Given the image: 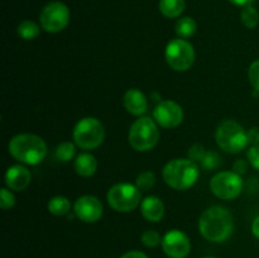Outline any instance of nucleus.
<instances>
[{
	"label": "nucleus",
	"instance_id": "f257e3e1",
	"mask_svg": "<svg viewBox=\"0 0 259 258\" xmlns=\"http://www.w3.org/2000/svg\"><path fill=\"white\" fill-rule=\"evenodd\" d=\"M233 217L225 207L211 206L205 210L199 220V229L205 239L214 243L227 240L233 232Z\"/></svg>",
	"mask_w": 259,
	"mask_h": 258
},
{
	"label": "nucleus",
	"instance_id": "f03ea898",
	"mask_svg": "<svg viewBox=\"0 0 259 258\" xmlns=\"http://www.w3.org/2000/svg\"><path fill=\"white\" fill-rule=\"evenodd\" d=\"M9 153L17 161L33 166L45 159L47 154V144L35 134H17L9 143Z\"/></svg>",
	"mask_w": 259,
	"mask_h": 258
},
{
	"label": "nucleus",
	"instance_id": "7ed1b4c3",
	"mask_svg": "<svg viewBox=\"0 0 259 258\" xmlns=\"http://www.w3.org/2000/svg\"><path fill=\"white\" fill-rule=\"evenodd\" d=\"M199 167L190 158H176L169 161L163 168V180L175 190H187L196 184Z\"/></svg>",
	"mask_w": 259,
	"mask_h": 258
},
{
	"label": "nucleus",
	"instance_id": "20e7f679",
	"mask_svg": "<svg viewBox=\"0 0 259 258\" xmlns=\"http://www.w3.org/2000/svg\"><path fill=\"white\" fill-rule=\"evenodd\" d=\"M128 139L129 144L136 151L146 152L154 148L159 139V131L156 120L147 116L137 119L129 129Z\"/></svg>",
	"mask_w": 259,
	"mask_h": 258
},
{
	"label": "nucleus",
	"instance_id": "39448f33",
	"mask_svg": "<svg viewBox=\"0 0 259 258\" xmlns=\"http://www.w3.org/2000/svg\"><path fill=\"white\" fill-rule=\"evenodd\" d=\"M217 143L228 153H239L249 144L247 132L234 120H224L215 133Z\"/></svg>",
	"mask_w": 259,
	"mask_h": 258
},
{
	"label": "nucleus",
	"instance_id": "423d86ee",
	"mask_svg": "<svg viewBox=\"0 0 259 258\" xmlns=\"http://www.w3.org/2000/svg\"><path fill=\"white\" fill-rule=\"evenodd\" d=\"M105 138V129L96 118H83L76 124L73 129V139L76 146L82 149H95L103 143Z\"/></svg>",
	"mask_w": 259,
	"mask_h": 258
},
{
	"label": "nucleus",
	"instance_id": "0eeeda50",
	"mask_svg": "<svg viewBox=\"0 0 259 258\" xmlns=\"http://www.w3.org/2000/svg\"><path fill=\"white\" fill-rule=\"evenodd\" d=\"M141 190L136 185L121 182L109 190L108 202L115 211H133L141 202Z\"/></svg>",
	"mask_w": 259,
	"mask_h": 258
},
{
	"label": "nucleus",
	"instance_id": "6e6552de",
	"mask_svg": "<svg viewBox=\"0 0 259 258\" xmlns=\"http://www.w3.org/2000/svg\"><path fill=\"white\" fill-rule=\"evenodd\" d=\"M164 57L171 68L176 71H187L195 62V50L191 43L177 38L167 45Z\"/></svg>",
	"mask_w": 259,
	"mask_h": 258
},
{
	"label": "nucleus",
	"instance_id": "1a4fd4ad",
	"mask_svg": "<svg viewBox=\"0 0 259 258\" xmlns=\"http://www.w3.org/2000/svg\"><path fill=\"white\" fill-rule=\"evenodd\" d=\"M212 194L223 200L235 199L243 190V181L240 175L234 171H224L215 175L210 181Z\"/></svg>",
	"mask_w": 259,
	"mask_h": 258
},
{
	"label": "nucleus",
	"instance_id": "9d476101",
	"mask_svg": "<svg viewBox=\"0 0 259 258\" xmlns=\"http://www.w3.org/2000/svg\"><path fill=\"white\" fill-rule=\"evenodd\" d=\"M40 25L50 33H57L65 29L70 22V9L61 2H52L46 5L39 15Z\"/></svg>",
	"mask_w": 259,
	"mask_h": 258
},
{
	"label": "nucleus",
	"instance_id": "9b49d317",
	"mask_svg": "<svg viewBox=\"0 0 259 258\" xmlns=\"http://www.w3.org/2000/svg\"><path fill=\"white\" fill-rule=\"evenodd\" d=\"M153 118L163 128H176L184 120V110L172 100H162L153 110Z\"/></svg>",
	"mask_w": 259,
	"mask_h": 258
},
{
	"label": "nucleus",
	"instance_id": "f8f14e48",
	"mask_svg": "<svg viewBox=\"0 0 259 258\" xmlns=\"http://www.w3.org/2000/svg\"><path fill=\"white\" fill-rule=\"evenodd\" d=\"M163 252L171 258H186L191 250L189 237L180 230H169L162 238Z\"/></svg>",
	"mask_w": 259,
	"mask_h": 258
},
{
	"label": "nucleus",
	"instance_id": "ddd939ff",
	"mask_svg": "<svg viewBox=\"0 0 259 258\" xmlns=\"http://www.w3.org/2000/svg\"><path fill=\"white\" fill-rule=\"evenodd\" d=\"M75 215L85 223H95L103 215V204L93 195H83L76 200L73 205Z\"/></svg>",
	"mask_w": 259,
	"mask_h": 258
},
{
	"label": "nucleus",
	"instance_id": "4468645a",
	"mask_svg": "<svg viewBox=\"0 0 259 258\" xmlns=\"http://www.w3.org/2000/svg\"><path fill=\"white\" fill-rule=\"evenodd\" d=\"M30 179H32V175H30L29 169L19 166V164L9 167L5 174V182H7L8 187L14 191H23L24 189H27L28 185L30 184Z\"/></svg>",
	"mask_w": 259,
	"mask_h": 258
},
{
	"label": "nucleus",
	"instance_id": "2eb2a0df",
	"mask_svg": "<svg viewBox=\"0 0 259 258\" xmlns=\"http://www.w3.org/2000/svg\"><path fill=\"white\" fill-rule=\"evenodd\" d=\"M123 104L126 111L133 115H142L146 113L147 108H148V103H147L144 94L137 89H131L126 91L123 98Z\"/></svg>",
	"mask_w": 259,
	"mask_h": 258
},
{
	"label": "nucleus",
	"instance_id": "dca6fc26",
	"mask_svg": "<svg viewBox=\"0 0 259 258\" xmlns=\"http://www.w3.org/2000/svg\"><path fill=\"white\" fill-rule=\"evenodd\" d=\"M141 212L148 222H159L163 218L164 205L157 196H148L142 201Z\"/></svg>",
	"mask_w": 259,
	"mask_h": 258
},
{
	"label": "nucleus",
	"instance_id": "f3484780",
	"mask_svg": "<svg viewBox=\"0 0 259 258\" xmlns=\"http://www.w3.org/2000/svg\"><path fill=\"white\" fill-rule=\"evenodd\" d=\"M98 169V161L90 153L78 154L75 161V171L82 177H90Z\"/></svg>",
	"mask_w": 259,
	"mask_h": 258
},
{
	"label": "nucleus",
	"instance_id": "a211bd4d",
	"mask_svg": "<svg viewBox=\"0 0 259 258\" xmlns=\"http://www.w3.org/2000/svg\"><path fill=\"white\" fill-rule=\"evenodd\" d=\"M159 10L167 18H176L185 10V0H161Z\"/></svg>",
	"mask_w": 259,
	"mask_h": 258
},
{
	"label": "nucleus",
	"instance_id": "6ab92c4d",
	"mask_svg": "<svg viewBox=\"0 0 259 258\" xmlns=\"http://www.w3.org/2000/svg\"><path fill=\"white\" fill-rule=\"evenodd\" d=\"M71 209V202L65 196H55L48 201V210L56 217L66 215Z\"/></svg>",
	"mask_w": 259,
	"mask_h": 258
},
{
	"label": "nucleus",
	"instance_id": "aec40b11",
	"mask_svg": "<svg viewBox=\"0 0 259 258\" xmlns=\"http://www.w3.org/2000/svg\"><path fill=\"white\" fill-rule=\"evenodd\" d=\"M196 22H195L192 18L190 17H184L176 23V27H175V30H176V34L179 35L180 38H190L195 34L196 32Z\"/></svg>",
	"mask_w": 259,
	"mask_h": 258
},
{
	"label": "nucleus",
	"instance_id": "412c9836",
	"mask_svg": "<svg viewBox=\"0 0 259 258\" xmlns=\"http://www.w3.org/2000/svg\"><path fill=\"white\" fill-rule=\"evenodd\" d=\"M18 34L25 40L34 39L39 34V27L34 22H32V20H23L18 25Z\"/></svg>",
	"mask_w": 259,
	"mask_h": 258
},
{
	"label": "nucleus",
	"instance_id": "4be33fe9",
	"mask_svg": "<svg viewBox=\"0 0 259 258\" xmlns=\"http://www.w3.org/2000/svg\"><path fill=\"white\" fill-rule=\"evenodd\" d=\"M240 18H242L243 24L249 28V29L257 27L259 23V13L253 5L244 7V9L242 10V14H240Z\"/></svg>",
	"mask_w": 259,
	"mask_h": 258
},
{
	"label": "nucleus",
	"instance_id": "5701e85b",
	"mask_svg": "<svg viewBox=\"0 0 259 258\" xmlns=\"http://www.w3.org/2000/svg\"><path fill=\"white\" fill-rule=\"evenodd\" d=\"M76 153L75 144L71 142H63L58 144L56 148V158L60 159L61 162H68L73 158Z\"/></svg>",
	"mask_w": 259,
	"mask_h": 258
},
{
	"label": "nucleus",
	"instance_id": "b1692460",
	"mask_svg": "<svg viewBox=\"0 0 259 258\" xmlns=\"http://www.w3.org/2000/svg\"><path fill=\"white\" fill-rule=\"evenodd\" d=\"M154 182H156V176H154L153 172L144 171L137 177L136 186L138 187L141 191H148L151 187H153Z\"/></svg>",
	"mask_w": 259,
	"mask_h": 258
},
{
	"label": "nucleus",
	"instance_id": "393cba45",
	"mask_svg": "<svg viewBox=\"0 0 259 258\" xmlns=\"http://www.w3.org/2000/svg\"><path fill=\"white\" fill-rule=\"evenodd\" d=\"M141 239H142V243H143L146 247H149V248H154L157 247L159 243H162L161 235H159L157 232H154V230H146V232L142 234Z\"/></svg>",
	"mask_w": 259,
	"mask_h": 258
},
{
	"label": "nucleus",
	"instance_id": "a878e982",
	"mask_svg": "<svg viewBox=\"0 0 259 258\" xmlns=\"http://www.w3.org/2000/svg\"><path fill=\"white\" fill-rule=\"evenodd\" d=\"M201 164L205 169H209V171L218 168L220 164V156L217 152H206Z\"/></svg>",
	"mask_w": 259,
	"mask_h": 258
},
{
	"label": "nucleus",
	"instance_id": "bb28decb",
	"mask_svg": "<svg viewBox=\"0 0 259 258\" xmlns=\"http://www.w3.org/2000/svg\"><path fill=\"white\" fill-rule=\"evenodd\" d=\"M15 204V196L8 189H2L0 191V206L3 210L12 209Z\"/></svg>",
	"mask_w": 259,
	"mask_h": 258
},
{
	"label": "nucleus",
	"instance_id": "cd10ccee",
	"mask_svg": "<svg viewBox=\"0 0 259 258\" xmlns=\"http://www.w3.org/2000/svg\"><path fill=\"white\" fill-rule=\"evenodd\" d=\"M248 77H249V82L250 85L253 86V89H254L255 91H259V60L254 61V62L249 66Z\"/></svg>",
	"mask_w": 259,
	"mask_h": 258
},
{
	"label": "nucleus",
	"instance_id": "c85d7f7f",
	"mask_svg": "<svg viewBox=\"0 0 259 258\" xmlns=\"http://www.w3.org/2000/svg\"><path fill=\"white\" fill-rule=\"evenodd\" d=\"M205 154H206V152H205V148L201 144H194V146L190 147L189 158L191 159V161L196 162V163L197 162H202Z\"/></svg>",
	"mask_w": 259,
	"mask_h": 258
},
{
	"label": "nucleus",
	"instance_id": "c756f323",
	"mask_svg": "<svg viewBox=\"0 0 259 258\" xmlns=\"http://www.w3.org/2000/svg\"><path fill=\"white\" fill-rule=\"evenodd\" d=\"M248 161L249 163L254 167L255 169L259 171V146H252L249 149H248Z\"/></svg>",
	"mask_w": 259,
	"mask_h": 258
},
{
	"label": "nucleus",
	"instance_id": "7c9ffc66",
	"mask_svg": "<svg viewBox=\"0 0 259 258\" xmlns=\"http://www.w3.org/2000/svg\"><path fill=\"white\" fill-rule=\"evenodd\" d=\"M248 142L252 146H259V126H253L247 132Z\"/></svg>",
	"mask_w": 259,
	"mask_h": 258
},
{
	"label": "nucleus",
	"instance_id": "2f4dec72",
	"mask_svg": "<svg viewBox=\"0 0 259 258\" xmlns=\"http://www.w3.org/2000/svg\"><path fill=\"white\" fill-rule=\"evenodd\" d=\"M233 171L238 175H243L248 171V163L244 159H237L233 163Z\"/></svg>",
	"mask_w": 259,
	"mask_h": 258
},
{
	"label": "nucleus",
	"instance_id": "473e14b6",
	"mask_svg": "<svg viewBox=\"0 0 259 258\" xmlns=\"http://www.w3.org/2000/svg\"><path fill=\"white\" fill-rule=\"evenodd\" d=\"M120 258H148L143 252H139V250H132V252L125 253L124 255H121Z\"/></svg>",
	"mask_w": 259,
	"mask_h": 258
},
{
	"label": "nucleus",
	"instance_id": "72a5a7b5",
	"mask_svg": "<svg viewBox=\"0 0 259 258\" xmlns=\"http://www.w3.org/2000/svg\"><path fill=\"white\" fill-rule=\"evenodd\" d=\"M252 233L254 234L255 238L259 239V217L255 218L252 223Z\"/></svg>",
	"mask_w": 259,
	"mask_h": 258
},
{
	"label": "nucleus",
	"instance_id": "f704fd0d",
	"mask_svg": "<svg viewBox=\"0 0 259 258\" xmlns=\"http://www.w3.org/2000/svg\"><path fill=\"white\" fill-rule=\"evenodd\" d=\"M229 2L235 5H240V7H248V5H252L255 0H229Z\"/></svg>",
	"mask_w": 259,
	"mask_h": 258
},
{
	"label": "nucleus",
	"instance_id": "c9c22d12",
	"mask_svg": "<svg viewBox=\"0 0 259 258\" xmlns=\"http://www.w3.org/2000/svg\"><path fill=\"white\" fill-rule=\"evenodd\" d=\"M204 258H215V257H204Z\"/></svg>",
	"mask_w": 259,
	"mask_h": 258
}]
</instances>
